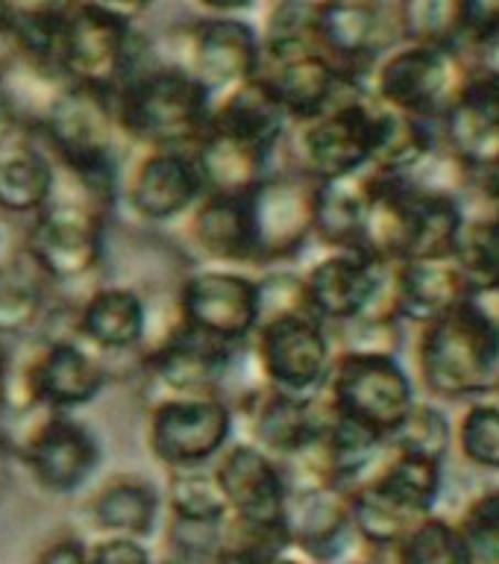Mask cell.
<instances>
[{
    "mask_svg": "<svg viewBox=\"0 0 499 564\" xmlns=\"http://www.w3.org/2000/svg\"><path fill=\"white\" fill-rule=\"evenodd\" d=\"M115 121L127 148L192 150L209 130L211 91L183 65L148 59L112 91Z\"/></svg>",
    "mask_w": 499,
    "mask_h": 564,
    "instance_id": "1",
    "label": "cell"
},
{
    "mask_svg": "<svg viewBox=\"0 0 499 564\" xmlns=\"http://www.w3.org/2000/svg\"><path fill=\"white\" fill-rule=\"evenodd\" d=\"M414 359L432 400L470 403L499 388V333L470 300L417 329Z\"/></svg>",
    "mask_w": 499,
    "mask_h": 564,
    "instance_id": "2",
    "label": "cell"
},
{
    "mask_svg": "<svg viewBox=\"0 0 499 564\" xmlns=\"http://www.w3.org/2000/svg\"><path fill=\"white\" fill-rule=\"evenodd\" d=\"M30 139L47 153L53 165L79 174L121 176L127 141L121 139L109 91L62 83L44 104Z\"/></svg>",
    "mask_w": 499,
    "mask_h": 564,
    "instance_id": "3",
    "label": "cell"
},
{
    "mask_svg": "<svg viewBox=\"0 0 499 564\" xmlns=\"http://www.w3.org/2000/svg\"><path fill=\"white\" fill-rule=\"evenodd\" d=\"M153 59L132 21L79 0L53 39V70L62 83L112 95L123 77Z\"/></svg>",
    "mask_w": 499,
    "mask_h": 564,
    "instance_id": "4",
    "label": "cell"
},
{
    "mask_svg": "<svg viewBox=\"0 0 499 564\" xmlns=\"http://www.w3.org/2000/svg\"><path fill=\"white\" fill-rule=\"evenodd\" d=\"M0 444L30 470L39 488L65 497L79 491L100 465V441L74 412L35 409L0 417Z\"/></svg>",
    "mask_w": 499,
    "mask_h": 564,
    "instance_id": "5",
    "label": "cell"
},
{
    "mask_svg": "<svg viewBox=\"0 0 499 564\" xmlns=\"http://www.w3.org/2000/svg\"><path fill=\"white\" fill-rule=\"evenodd\" d=\"M474 65L456 47L400 44L373 68L368 95L388 109L438 127L465 95Z\"/></svg>",
    "mask_w": 499,
    "mask_h": 564,
    "instance_id": "6",
    "label": "cell"
},
{
    "mask_svg": "<svg viewBox=\"0 0 499 564\" xmlns=\"http://www.w3.org/2000/svg\"><path fill=\"white\" fill-rule=\"evenodd\" d=\"M335 414L368 426L388 441L417 400L414 379L400 356L335 352L321 388Z\"/></svg>",
    "mask_w": 499,
    "mask_h": 564,
    "instance_id": "7",
    "label": "cell"
},
{
    "mask_svg": "<svg viewBox=\"0 0 499 564\" xmlns=\"http://www.w3.org/2000/svg\"><path fill=\"white\" fill-rule=\"evenodd\" d=\"M377 106L370 95H350L312 121L291 127L282 150L294 171L315 183L368 171Z\"/></svg>",
    "mask_w": 499,
    "mask_h": 564,
    "instance_id": "8",
    "label": "cell"
},
{
    "mask_svg": "<svg viewBox=\"0 0 499 564\" xmlns=\"http://www.w3.org/2000/svg\"><path fill=\"white\" fill-rule=\"evenodd\" d=\"M109 218L79 203L51 197L26 218V259L53 289H70L100 273Z\"/></svg>",
    "mask_w": 499,
    "mask_h": 564,
    "instance_id": "9",
    "label": "cell"
},
{
    "mask_svg": "<svg viewBox=\"0 0 499 564\" xmlns=\"http://www.w3.org/2000/svg\"><path fill=\"white\" fill-rule=\"evenodd\" d=\"M232 435L236 414L220 394L156 397L148 409V447L167 470L209 467Z\"/></svg>",
    "mask_w": 499,
    "mask_h": 564,
    "instance_id": "10",
    "label": "cell"
},
{
    "mask_svg": "<svg viewBox=\"0 0 499 564\" xmlns=\"http://www.w3.org/2000/svg\"><path fill=\"white\" fill-rule=\"evenodd\" d=\"M315 180L294 167H273L247 194L256 268H285L315 238Z\"/></svg>",
    "mask_w": 499,
    "mask_h": 564,
    "instance_id": "11",
    "label": "cell"
},
{
    "mask_svg": "<svg viewBox=\"0 0 499 564\" xmlns=\"http://www.w3.org/2000/svg\"><path fill=\"white\" fill-rule=\"evenodd\" d=\"M174 306L185 329L227 347H241L253 338L259 321L256 276L238 268H197L180 280Z\"/></svg>",
    "mask_w": 499,
    "mask_h": 564,
    "instance_id": "12",
    "label": "cell"
},
{
    "mask_svg": "<svg viewBox=\"0 0 499 564\" xmlns=\"http://www.w3.org/2000/svg\"><path fill=\"white\" fill-rule=\"evenodd\" d=\"M247 344L259 377L291 394L321 391L335 359L333 329L308 312L259 324Z\"/></svg>",
    "mask_w": 499,
    "mask_h": 564,
    "instance_id": "13",
    "label": "cell"
},
{
    "mask_svg": "<svg viewBox=\"0 0 499 564\" xmlns=\"http://www.w3.org/2000/svg\"><path fill=\"white\" fill-rule=\"evenodd\" d=\"M203 197L192 150L139 148L121 167V200L141 224L185 218Z\"/></svg>",
    "mask_w": 499,
    "mask_h": 564,
    "instance_id": "14",
    "label": "cell"
},
{
    "mask_svg": "<svg viewBox=\"0 0 499 564\" xmlns=\"http://www.w3.org/2000/svg\"><path fill=\"white\" fill-rule=\"evenodd\" d=\"M180 59L194 79L209 88L211 97L259 77L262 44L259 30L238 15H206L183 30Z\"/></svg>",
    "mask_w": 499,
    "mask_h": 564,
    "instance_id": "15",
    "label": "cell"
},
{
    "mask_svg": "<svg viewBox=\"0 0 499 564\" xmlns=\"http://www.w3.org/2000/svg\"><path fill=\"white\" fill-rule=\"evenodd\" d=\"M394 18L379 0H321L317 47L344 77L368 91L377 62L391 47Z\"/></svg>",
    "mask_w": 499,
    "mask_h": 564,
    "instance_id": "16",
    "label": "cell"
},
{
    "mask_svg": "<svg viewBox=\"0 0 499 564\" xmlns=\"http://www.w3.org/2000/svg\"><path fill=\"white\" fill-rule=\"evenodd\" d=\"M232 414H236V426L245 430L241 441H250L276 462H285L324 430L333 405L326 403L321 391L291 394L262 382L238 403H232Z\"/></svg>",
    "mask_w": 499,
    "mask_h": 564,
    "instance_id": "17",
    "label": "cell"
},
{
    "mask_svg": "<svg viewBox=\"0 0 499 564\" xmlns=\"http://www.w3.org/2000/svg\"><path fill=\"white\" fill-rule=\"evenodd\" d=\"M282 523L291 550L312 564L347 562L361 546H368L352 527L350 494L335 485L289 488Z\"/></svg>",
    "mask_w": 499,
    "mask_h": 564,
    "instance_id": "18",
    "label": "cell"
},
{
    "mask_svg": "<svg viewBox=\"0 0 499 564\" xmlns=\"http://www.w3.org/2000/svg\"><path fill=\"white\" fill-rule=\"evenodd\" d=\"M238 347L211 341L180 326L165 341L141 352V370L162 397H209L224 391Z\"/></svg>",
    "mask_w": 499,
    "mask_h": 564,
    "instance_id": "19",
    "label": "cell"
},
{
    "mask_svg": "<svg viewBox=\"0 0 499 564\" xmlns=\"http://www.w3.org/2000/svg\"><path fill=\"white\" fill-rule=\"evenodd\" d=\"M104 361L77 335H35L33 391L39 405L53 412H77L106 388Z\"/></svg>",
    "mask_w": 499,
    "mask_h": 564,
    "instance_id": "20",
    "label": "cell"
},
{
    "mask_svg": "<svg viewBox=\"0 0 499 564\" xmlns=\"http://www.w3.org/2000/svg\"><path fill=\"white\" fill-rule=\"evenodd\" d=\"M215 479L227 497L229 518L250 523H282L289 479L276 458L250 441H229L224 453L211 462Z\"/></svg>",
    "mask_w": 499,
    "mask_h": 564,
    "instance_id": "21",
    "label": "cell"
},
{
    "mask_svg": "<svg viewBox=\"0 0 499 564\" xmlns=\"http://www.w3.org/2000/svg\"><path fill=\"white\" fill-rule=\"evenodd\" d=\"M386 276L388 264L373 262L361 250H329L303 273L308 308L317 321L335 329L373 303Z\"/></svg>",
    "mask_w": 499,
    "mask_h": 564,
    "instance_id": "22",
    "label": "cell"
},
{
    "mask_svg": "<svg viewBox=\"0 0 499 564\" xmlns=\"http://www.w3.org/2000/svg\"><path fill=\"white\" fill-rule=\"evenodd\" d=\"M150 329V300L132 285H95L74 303V333L97 356H139Z\"/></svg>",
    "mask_w": 499,
    "mask_h": 564,
    "instance_id": "23",
    "label": "cell"
},
{
    "mask_svg": "<svg viewBox=\"0 0 499 564\" xmlns=\"http://www.w3.org/2000/svg\"><path fill=\"white\" fill-rule=\"evenodd\" d=\"M391 297L405 326H426L465 306L474 294V282L456 259H405L388 268Z\"/></svg>",
    "mask_w": 499,
    "mask_h": 564,
    "instance_id": "24",
    "label": "cell"
},
{
    "mask_svg": "<svg viewBox=\"0 0 499 564\" xmlns=\"http://www.w3.org/2000/svg\"><path fill=\"white\" fill-rule=\"evenodd\" d=\"M259 77L271 86L273 97L289 115L291 127L306 123L350 95H368L365 88L350 83L324 53H308L300 59L280 62L259 70Z\"/></svg>",
    "mask_w": 499,
    "mask_h": 564,
    "instance_id": "25",
    "label": "cell"
},
{
    "mask_svg": "<svg viewBox=\"0 0 499 564\" xmlns=\"http://www.w3.org/2000/svg\"><path fill=\"white\" fill-rule=\"evenodd\" d=\"M209 130L224 132L229 139L245 141L276 159L291 132V121L271 86L262 77H253L224 95L211 97Z\"/></svg>",
    "mask_w": 499,
    "mask_h": 564,
    "instance_id": "26",
    "label": "cell"
},
{
    "mask_svg": "<svg viewBox=\"0 0 499 564\" xmlns=\"http://www.w3.org/2000/svg\"><path fill=\"white\" fill-rule=\"evenodd\" d=\"M185 232L194 250L215 268H256L247 197L203 194L197 206L185 215Z\"/></svg>",
    "mask_w": 499,
    "mask_h": 564,
    "instance_id": "27",
    "label": "cell"
},
{
    "mask_svg": "<svg viewBox=\"0 0 499 564\" xmlns=\"http://www.w3.org/2000/svg\"><path fill=\"white\" fill-rule=\"evenodd\" d=\"M162 491L139 474L109 476L100 488L86 500V523L91 535H121L144 538L153 535V529L162 514Z\"/></svg>",
    "mask_w": 499,
    "mask_h": 564,
    "instance_id": "28",
    "label": "cell"
},
{
    "mask_svg": "<svg viewBox=\"0 0 499 564\" xmlns=\"http://www.w3.org/2000/svg\"><path fill=\"white\" fill-rule=\"evenodd\" d=\"M370 174V171H368ZM414 241V200L412 192L397 180L370 174V200L361 220L359 245L365 256L379 264L405 262Z\"/></svg>",
    "mask_w": 499,
    "mask_h": 564,
    "instance_id": "29",
    "label": "cell"
},
{
    "mask_svg": "<svg viewBox=\"0 0 499 564\" xmlns=\"http://www.w3.org/2000/svg\"><path fill=\"white\" fill-rule=\"evenodd\" d=\"M192 159L200 174L203 194L220 197H247L273 171V156L215 130L203 132V139L192 148Z\"/></svg>",
    "mask_w": 499,
    "mask_h": 564,
    "instance_id": "30",
    "label": "cell"
},
{
    "mask_svg": "<svg viewBox=\"0 0 499 564\" xmlns=\"http://www.w3.org/2000/svg\"><path fill=\"white\" fill-rule=\"evenodd\" d=\"M79 0H0V21L15 35L24 65L59 79L53 70V39Z\"/></svg>",
    "mask_w": 499,
    "mask_h": 564,
    "instance_id": "31",
    "label": "cell"
},
{
    "mask_svg": "<svg viewBox=\"0 0 499 564\" xmlns=\"http://www.w3.org/2000/svg\"><path fill=\"white\" fill-rule=\"evenodd\" d=\"M370 200V174L326 180L315 188V238L329 250H356Z\"/></svg>",
    "mask_w": 499,
    "mask_h": 564,
    "instance_id": "32",
    "label": "cell"
},
{
    "mask_svg": "<svg viewBox=\"0 0 499 564\" xmlns=\"http://www.w3.org/2000/svg\"><path fill=\"white\" fill-rule=\"evenodd\" d=\"M53 285L35 271L30 259L0 271V341H21L42 333L56 306Z\"/></svg>",
    "mask_w": 499,
    "mask_h": 564,
    "instance_id": "33",
    "label": "cell"
},
{
    "mask_svg": "<svg viewBox=\"0 0 499 564\" xmlns=\"http://www.w3.org/2000/svg\"><path fill=\"white\" fill-rule=\"evenodd\" d=\"M373 106H377V121H373V153L368 171L388 180H400L430 153L432 144L438 141V132L432 123L388 109L379 100H373Z\"/></svg>",
    "mask_w": 499,
    "mask_h": 564,
    "instance_id": "34",
    "label": "cell"
},
{
    "mask_svg": "<svg viewBox=\"0 0 499 564\" xmlns=\"http://www.w3.org/2000/svg\"><path fill=\"white\" fill-rule=\"evenodd\" d=\"M53 165L26 132L18 148L0 153V212L33 218L51 200Z\"/></svg>",
    "mask_w": 499,
    "mask_h": 564,
    "instance_id": "35",
    "label": "cell"
},
{
    "mask_svg": "<svg viewBox=\"0 0 499 564\" xmlns=\"http://www.w3.org/2000/svg\"><path fill=\"white\" fill-rule=\"evenodd\" d=\"M394 24L403 44L465 51L467 0H397Z\"/></svg>",
    "mask_w": 499,
    "mask_h": 564,
    "instance_id": "36",
    "label": "cell"
},
{
    "mask_svg": "<svg viewBox=\"0 0 499 564\" xmlns=\"http://www.w3.org/2000/svg\"><path fill=\"white\" fill-rule=\"evenodd\" d=\"M317 7L321 0H273L259 30L262 44V68L280 62L300 59L317 47Z\"/></svg>",
    "mask_w": 499,
    "mask_h": 564,
    "instance_id": "37",
    "label": "cell"
},
{
    "mask_svg": "<svg viewBox=\"0 0 499 564\" xmlns=\"http://www.w3.org/2000/svg\"><path fill=\"white\" fill-rule=\"evenodd\" d=\"M162 500L167 506V518L200 520V523H224L229 518L227 497L220 491L211 465L167 470Z\"/></svg>",
    "mask_w": 499,
    "mask_h": 564,
    "instance_id": "38",
    "label": "cell"
},
{
    "mask_svg": "<svg viewBox=\"0 0 499 564\" xmlns=\"http://www.w3.org/2000/svg\"><path fill=\"white\" fill-rule=\"evenodd\" d=\"M388 449L403 453V456L430 458L438 465H447L449 449H453V421L447 412L432 400H414L400 426L388 435Z\"/></svg>",
    "mask_w": 499,
    "mask_h": 564,
    "instance_id": "39",
    "label": "cell"
},
{
    "mask_svg": "<svg viewBox=\"0 0 499 564\" xmlns=\"http://www.w3.org/2000/svg\"><path fill=\"white\" fill-rule=\"evenodd\" d=\"M453 447L476 470H499V388L465 403L453 423Z\"/></svg>",
    "mask_w": 499,
    "mask_h": 564,
    "instance_id": "40",
    "label": "cell"
},
{
    "mask_svg": "<svg viewBox=\"0 0 499 564\" xmlns=\"http://www.w3.org/2000/svg\"><path fill=\"white\" fill-rule=\"evenodd\" d=\"M388 558L391 564H467L456 520L441 518L438 511L414 523L409 535L394 550H388Z\"/></svg>",
    "mask_w": 499,
    "mask_h": 564,
    "instance_id": "41",
    "label": "cell"
},
{
    "mask_svg": "<svg viewBox=\"0 0 499 564\" xmlns=\"http://www.w3.org/2000/svg\"><path fill=\"white\" fill-rule=\"evenodd\" d=\"M453 259L467 273V280L474 282V289L499 280V224L491 209L476 218L467 215Z\"/></svg>",
    "mask_w": 499,
    "mask_h": 564,
    "instance_id": "42",
    "label": "cell"
},
{
    "mask_svg": "<svg viewBox=\"0 0 499 564\" xmlns=\"http://www.w3.org/2000/svg\"><path fill=\"white\" fill-rule=\"evenodd\" d=\"M456 527L465 541L467 564H499V488H488L467 502Z\"/></svg>",
    "mask_w": 499,
    "mask_h": 564,
    "instance_id": "43",
    "label": "cell"
},
{
    "mask_svg": "<svg viewBox=\"0 0 499 564\" xmlns=\"http://www.w3.org/2000/svg\"><path fill=\"white\" fill-rule=\"evenodd\" d=\"M256 306H259V324H268L273 317L285 315H312L306 300L303 273L289 268H264L256 276Z\"/></svg>",
    "mask_w": 499,
    "mask_h": 564,
    "instance_id": "44",
    "label": "cell"
},
{
    "mask_svg": "<svg viewBox=\"0 0 499 564\" xmlns=\"http://www.w3.org/2000/svg\"><path fill=\"white\" fill-rule=\"evenodd\" d=\"M456 109H462L467 118H474L479 127H485V130L499 139V77H491V74H482V70L474 68Z\"/></svg>",
    "mask_w": 499,
    "mask_h": 564,
    "instance_id": "45",
    "label": "cell"
},
{
    "mask_svg": "<svg viewBox=\"0 0 499 564\" xmlns=\"http://www.w3.org/2000/svg\"><path fill=\"white\" fill-rule=\"evenodd\" d=\"M86 564H156V555L139 538L97 535L86 541Z\"/></svg>",
    "mask_w": 499,
    "mask_h": 564,
    "instance_id": "46",
    "label": "cell"
},
{
    "mask_svg": "<svg viewBox=\"0 0 499 564\" xmlns=\"http://www.w3.org/2000/svg\"><path fill=\"white\" fill-rule=\"evenodd\" d=\"M30 127H33V121L24 112V106L18 104L15 95L0 79V153L18 148L26 139Z\"/></svg>",
    "mask_w": 499,
    "mask_h": 564,
    "instance_id": "47",
    "label": "cell"
},
{
    "mask_svg": "<svg viewBox=\"0 0 499 564\" xmlns=\"http://www.w3.org/2000/svg\"><path fill=\"white\" fill-rule=\"evenodd\" d=\"M26 256V220L0 212V271L15 268Z\"/></svg>",
    "mask_w": 499,
    "mask_h": 564,
    "instance_id": "48",
    "label": "cell"
},
{
    "mask_svg": "<svg viewBox=\"0 0 499 564\" xmlns=\"http://www.w3.org/2000/svg\"><path fill=\"white\" fill-rule=\"evenodd\" d=\"M30 564H86V538L62 532L33 555Z\"/></svg>",
    "mask_w": 499,
    "mask_h": 564,
    "instance_id": "49",
    "label": "cell"
},
{
    "mask_svg": "<svg viewBox=\"0 0 499 564\" xmlns=\"http://www.w3.org/2000/svg\"><path fill=\"white\" fill-rule=\"evenodd\" d=\"M465 53L476 70L499 77V26H493L491 33L479 35L476 42L467 44Z\"/></svg>",
    "mask_w": 499,
    "mask_h": 564,
    "instance_id": "50",
    "label": "cell"
},
{
    "mask_svg": "<svg viewBox=\"0 0 499 564\" xmlns=\"http://www.w3.org/2000/svg\"><path fill=\"white\" fill-rule=\"evenodd\" d=\"M470 303H474L479 312H482L499 333V280L485 282V285H476L474 294H470Z\"/></svg>",
    "mask_w": 499,
    "mask_h": 564,
    "instance_id": "51",
    "label": "cell"
},
{
    "mask_svg": "<svg viewBox=\"0 0 499 564\" xmlns=\"http://www.w3.org/2000/svg\"><path fill=\"white\" fill-rule=\"evenodd\" d=\"M86 3L106 9V12H115V15L132 21V24H135V21H139L150 7H153V0H86Z\"/></svg>",
    "mask_w": 499,
    "mask_h": 564,
    "instance_id": "52",
    "label": "cell"
},
{
    "mask_svg": "<svg viewBox=\"0 0 499 564\" xmlns=\"http://www.w3.org/2000/svg\"><path fill=\"white\" fill-rule=\"evenodd\" d=\"M18 62H21V47H18L12 30L0 21V79H7Z\"/></svg>",
    "mask_w": 499,
    "mask_h": 564,
    "instance_id": "53",
    "label": "cell"
},
{
    "mask_svg": "<svg viewBox=\"0 0 499 564\" xmlns=\"http://www.w3.org/2000/svg\"><path fill=\"white\" fill-rule=\"evenodd\" d=\"M476 185L482 188L485 200L491 203V206H499V153L482 167V171H479Z\"/></svg>",
    "mask_w": 499,
    "mask_h": 564,
    "instance_id": "54",
    "label": "cell"
},
{
    "mask_svg": "<svg viewBox=\"0 0 499 564\" xmlns=\"http://www.w3.org/2000/svg\"><path fill=\"white\" fill-rule=\"evenodd\" d=\"M203 9H209V15H238L256 3V0H197Z\"/></svg>",
    "mask_w": 499,
    "mask_h": 564,
    "instance_id": "55",
    "label": "cell"
},
{
    "mask_svg": "<svg viewBox=\"0 0 499 564\" xmlns=\"http://www.w3.org/2000/svg\"><path fill=\"white\" fill-rule=\"evenodd\" d=\"M156 564H218V555H180V553H165V558H159Z\"/></svg>",
    "mask_w": 499,
    "mask_h": 564,
    "instance_id": "56",
    "label": "cell"
},
{
    "mask_svg": "<svg viewBox=\"0 0 499 564\" xmlns=\"http://www.w3.org/2000/svg\"><path fill=\"white\" fill-rule=\"evenodd\" d=\"M271 564H312V562H306V558H303V555H291V553H285V555H280V558H273Z\"/></svg>",
    "mask_w": 499,
    "mask_h": 564,
    "instance_id": "57",
    "label": "cell"
},
{
    "mask_svg": "<svg viewBox=\"0 0 499 564\" xmlns=\"http://www.w3.org/2000/svg\"><path fill=\"white\" fill-rule=\"evenodd\" d=\"M491 212H493V218H497V224H499V206H491Z\"/></svg>",
    "mask_w": 499,
    "mask_h": 564,
    "instance_id": "58",
    "label": "cell"
}]
</instances>
